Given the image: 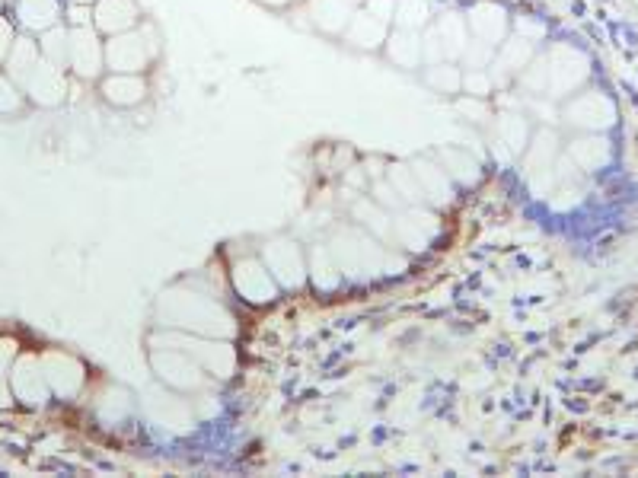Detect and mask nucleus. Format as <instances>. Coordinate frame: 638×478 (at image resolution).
Segmentation results:
<instances>
[{
    "instance_id": "nucleus-33",
    "label": "nucleus",
    "mask_w": 638,
    "mask_h": 478,
    "mask_svg": "<svg viewBox=\"0 0 638 478\" xmlns=\"http://www.w3.org/2000/svg\"><path fill=\"white\" fill-rule=\"evenodd\" d=\"M364 10L367 13H374V16H380V20H386L393 26V10H396V0H367L364 4Z\"/></svg>"
},
{
    "instance_id": "nucleus-18",
    "label": "nucleus",
    "mask_w": 638,
    "mask_h": 478,
    "mask_svg": "<svg viewBox=\"0 0 638 478\" xmlns=\"http://www.w3.org/2000/svg\"><path fill=\"white\" fill-rule=\"evenodd\" d=\"M42 61V48L39 42H32V39H16L7 51V67H10V74L13 80H29V74L36 71V64Z\"/></svg>"
},
{
    "instance_id": "nucleus-34",
    "label": "nucleus",
    "mask_w": 638,
    "mask_h": 478,
    "mask_svg": "<svg viewBox=\"0 0 638 478\" xmlns=\"http://www.w3.org/2000/svg\"><path fill=\"white\" fill-rule=\"evenodd\" d=\"M377 201L380 204H386V208H399V195H393V189H390V185H377Z\"/></svg>"
},
{
    "instance_id": "nucleus-11",
    "label": "nucleus",
    "mask_w": 638,
    "mask_h": 478,
    "mask_svg": "<svg viewBox=\"0 0 638 478\" xmlns=\"http://www.w3.org/2000/svg\"><path fill=\"white\" fill-rule=\"evenodd\" d=\"M93 26L106 36H119L138 26V4L134 0H96Z\"/></svg>"
},
{
    "instance_id": "nucleus-22",
    "label": "nucleus",
    "mask_w": 638,
    "mask_h": 478,
    "mask_svg": "<svg viewBox=\"0 0 638 478\" xmlns=\"http://www.w3.org/2000/svg\"><path fill=\"white\" fill-rule=\"evenodd\" d=\"M498 144H505L511 153L527 150V122L524 115H498Z\"/></svg>"
},
{
    "instance_id": "nucleus-21",
    "label": "nucleus",
    "mask_w": 638,
    "mask_h": 478,
    "mask_svg": "<svg viewBox=\"0 0 638 478\" xmlns=\"http://www.w3.org/2000/svg\"><path fill=\"white\" fill-rule=\"evenodd\" d=\"M393 26L422 32L425 26H431V10H428V4H425V0H396Z\"/></svg>"
},
{
    "instance_id": "nucleus-17",
    "label": "nucleus",
    "mask_w": 638,
    "mask_h": 478,
    "mask_svg": "<svg viewBox=\"0 0 638 478\" xmlns=\"http://www.w3.org/2000/svg\"><path fill=\"white\" fill-rule=\"evenodd\" d=\"M412 173H415L418 189H422V198H434V201H447L450 198V176H447V169L434 166L428 160H418Z\"/></svg>"
},
{
    "instance_id": "nucleus-32",
    "label": "nucleus",
    "mask_w": 638,
    "mask_h": 478,
    "mask_svg": "<svg viewBox=\"0 0 638 478\" xmlns=\"http://www.w3.org/2000/svg\"><path fill=\"white\" fill-rule=\"evenodd\" d=\"M23 106V93L10 77H0V112H16Z\"/></svg>"
},
{
    "instance_id": "nucleus-4",
    "label": "nucleus",
    "mask_w": 638,
    "mask_h": 478,
    "mask_svg": "<svg viewBox=\"0 0 638 478\" xmlns=\"http://www.w3.org/2000/svg\"><path fill=\"white\" fill-rule=\"evenodd\" d=\"M106 64V45H99L93 26H74L67 36V67L83 80H93Z\"/></svg>"
},
{
    "instance_id": "nucleus-29",
    "label": "nucleus",
    "mask_w": 638,
    "mask_h": 478,
    "mask_svg": "<svg viewBox=\"0 0 638 478\" xmlns=\"http://www.w3.org/2000/svg\"><path fill=\"white\" fill-rule=\"evenodd\" d=\"M457 112L466 118V122H476V125H485L492 118V109H489V102L479 99V96H466L457 102Z\"/></svg>"
},
{
    "instance_id": "nucleus-10",
    "label": "nucleus",
    "mask_w": 638,
    "mask_h": 478,
    "mask_svg": "<svg viewBox=\"0 0 638 478\" xmlns=\"http://www.w3.org/2000/svg\"><path fill=\"white\" fill-rule=\"evenodd\" d=\"M565 118L578 128H607L613 125V102L600 93H581L568 102Z\"/></svg>"
},
{
    "instance_id": "nucleus-24",
    "label": "nucleus",
    "mask_w": 638,
    "mask_h": 478,
    "mask_svg": "<svg viewBox=\"0 0 638 478\" xmlns=\"http://www.w3.org/2000/svg\"><path fill=\"white\" fill-rule=\"evenodd\" d=\"M67 36H71V32L61 29V26L45 29V36H42V42H39L42 58L55 61V64H67Z\"/></svg>"
},
{
    "instance_id": "nucleus-8",
    "label": "nucleus",
    "mask_w": 638,
    "mask_h": 478,
    "mask_svg": "<svg viewBox=\"0 0 638 478\" xmlns=\"http://www.w3.org/2000/svg\"><path fill=\"white\" fill-rule=\"evenodd\" d=\"M386 36H390V23L380 20V16L367 13V10H355L351 13V20L342 32V39L351 48H361V51H377L383 48Z\"/></svg>"
},
{
    "instance_id": "nucleus-14",
    "label": "nucleus",
    "mask_w": 638,
    "mask_h": 478,
    "mask_svg": "<svg viewBox=\"0 0 638 478\" xmlns=\"http://www.w3.org/2000/svg\"><path fill=\"white\" fill-rule=\"evenodd\" d=\"M103 96L106 102H112V106H138V102H144L147 96V83L141 74H109L103 80Z\"/></svg>"
},
{
    "instance_id": "nucleus-35",
    "label": "nucleus",
    "mask_w": 638,
    "mask_h": 478,
    "mask_svg": "<svg viewBox=\"0 0 638 478\" xmlns=\"http://www.w3.org/2000/svg\"><path fill=\"white\" fill-rule=\"evenodd\" d=\"M10 45H13V36H10V26H7L4 20H0V58H4V55H7V51H10Z\"/></svg>"
},
{
    "instance_id": "nucleus-15",
    "label": "nucleus",
    "mask_w": 638,
    "mask_h": 478,
    "mask_svg": "<svg viewBox=\"0 0 638 478\" xmlns=\"http://www.w3.org/2000/svg\"><path fill=\"white\" fill-rule=\"evenodd\" d=\"M307 10H310L313 26L329 32V36H339V32H345L351 13H355V7H351L348 0H310Z\"/></svg>"
},
{
    "instance_id": "nucleus-3",
    "label": "nucleus",
    "mask_w": 638,
    "mask_h": 478,
    "mask_svg": "<svg viewBox=\"0 0 638 478\" xmlns=\"http://www.w3.org/2000/svg\"><path fill=\"white\" fill-rule=\"evenodd\" d=\"M546 74H549L546 96H565L587 80V58L572 45H552L546 55Z\"/></svg>"
},
{
    "instance_id": "nucleus-37",
    "label": "nucleus",
    "mask_w": 638,
    "mask_h": 478,
    "mask_svg": "<svg viewBox=\"0 0 638 478\" xmlns=\"http://www.w3.org/2000/svg\"><path fill=\"white\" fill-rule=\"evenodd\" d=\"M348 4H351V7H358V4H367V0H348Z\"/></svg>"
},
{
    "instance_id": "nucleus-19",
    "label": "nucleus",
    "mask_w": 638,
    "mask_h": 478,
    "mask_svg": "<svg viewBox=\"0 0 638 478\" xmlns=\"http://www.w3.org/2000/svg\"><path fill=\"white\" fill-rule=\"evenodd\" d=\"M425 83L441 96H457L463 90V71L453 61H438V64H428L425 71Z\"/></svg>"
},
{
    "instance_id": "nucleus-6",
    "label": "nucleus",
    "mask_w": 638,
    "mask_h": 478,
    "mask_svg": "<svg viewBox=\"0 0 638 478\" xmlns=\"http://www.w3.org/2000/svg\"><path fill=\"white\" fill-rule=\"evenodd\" d=\"M233 284L249 303H268L278 297V281L259 259H243L233 265Z\"/></svg>"
},
{
    "instance_id": "nucleus-7",
    "label": "nucleus",
    "mask_w": 638,
    "mask_h": 478,
    "mask_svg": "<svg viewBox=\"0 0 638 478\" xmlns=\"http://www.w3.org/2000/svg\"><path fill=\"white\" fill-rule=\"evenodd\" d=\"M466 26H469V36L489 42L495 48L508 39V13L498 4H489V0H482V4H476L473 10H469Z\"/></svg>"
},
{
    "instance_id": "nucleus-36",
    "label": "nucleus",
    "mask_w": 638,
    "mask_h": 478,
    "mask_svg": "<svg viewBox=\"0 0 638 478\" xmlns=\"http://www.w3.org/2000/svg\"><path fill=\"white\" fill-rule=\"evenodd\" d=\"M259 4H265V7H288L291 0H259Z\"/></svg>"
},
{
    "instance_id": "nucleus-20",
    "label": "nucleus",
    "mask_w": 638,
    "mask_h": 478,
    "mask_svg": "<svg viewBox=\"0 0 638 478\" xmlns=\"http://www.w3.org/2000/svg\"><path fill=\"white\" fill-rule=\"evenodd\" d=\"M20 16L29 29H52L58 23V0H20Z\"/></svg>"
},
{
    "instance_id": "nucleus-5",
    "label": "nucleus",
    "mask_w": 638,
    "mask_h": 478,
    "mask_svg": "<svg viewBox=\"0 0 638 478\" xmlns=\"http://www.w3.org/2000/svg\"><path fill=\"white\" fill-rule=\"evenodd\" d=\"M262 262L272 271V278L281 287H300L304 284V255L291 243V239H275L262 249Z\"/></svg>"
},
{
    "instance_id": "nucleus-27",
    "label": "nucleus",
    "mask_w": 638,
    "mask_h": 478,
    "mask_svg": "<svg viewBox=\"0 0 638 478\" xmlns=\"http://www.w3.org/2000/svg\"><path fill=\"white\" fill-rule=\"evenodd\" d=\"M463 90H466V96L489 99V96H492V90H495L492 71H466V74H463Z\"/></svg>"
},
{
    "instance_id": "nucleus-26",
    "label": "nucleus",
    "mask_w": 638,
    "mask_h": 478,
    "mask_svg": "<svg viewBox=\"0 0 638 478\" xmlns=\"http://www.w3.org/2000/svg\"><path fill=\"white\" fill-rule=\"evenodd\" d=\"M355 217H361L367 227H374V233H380V236H393L396 233V227L390 224V217H386L377 204H371V201H358V208H355Z\"/></svg>"
},
{
    "instance_id": "nucleus-28",
    "label": "nucleus",
    "mask_w": 638,
    "mask_h": 478,
    "mask_svg": "<svg viewBox=\"0 0 638 478\" xmlns=\"http://www.w3.org/2000/svg\"><path fill=\"white\" fill-rule=\"evenodd\" d=\"M444 166L450 169V176H457L460 182H473L476 179V163L460 150H447L444 153Z\"/></svg>"
},
{
    "instance_id": "nucleus-12",
    "label": "nucleus",
    "mask_w": 638,
    "mask_h": 478,
    "mask_svg": "<svg viewBox=\"0 0 638 478\" xmlns=\"http://www.w3.org/2000/svg\"><path fill=\"white\" fill-rule=\"evenodd\" d=\"M26 87H29L32 99H39L42 106H55V102H61V99H64V90H67L61 64L42 58V61L36 64V71L29 74Z\"/></svg>"
},
{
    "instance_id": "nucleus-23",
    "label": "nucleus",
    "mask_w": 638,
    "mask_h": 478,
    "mask_svg": "<svg viewBox=\"0 0 638 478\" xmlns=\"http://www.w3.org/2000/svg\"><path fill=\"white\" fill-rule=\"evenodd\" d=\"M552 153H556V134H552V131H540V134H536V141L527 144V150H524L527 169H530L533 176L543 173V169H549Z\"/></svg>"
},
{
    "instance_id": "nucleus-13",
    "label": "nucleus",
    "mask_w": 638,
    "mask_h": 478,
    "mask_svg": "<svg viewBox=\"0 0 638 478\" xmlns=\"http://www.w3.org/2000/svg\"><path fill=\"white\" fill-rule=\"evenodd\" d=\"M386 48V58H390L396 67L402 71H415V67H422V32L415 29H390V36L383 42Z\"/></svg>"
},
{
    "instance_id": "nucleus-9",
    "label": "nucleus",
    "mask_w": 638,
    "mask_h": 478,
    "mask_svg": "<svg viewBox=\"0 0 638 478\" xmlns=\"http://www.w3.org/2000/svg\"><path fill=\"white\" fill-rule=\"evenodd\" d=\"M533 61V42L524 36H514L505 39L495 48V61H492V80L495 83H505L511 77L524 74V67Z\"/></svg>"
},
{
    "instance_id": "nucleus-16",
    "label": "nucleus",
    "mask_w": 638,
    "mask_h": 478,
    "mask_svg": "<svg viewBox=\"0 0 638 478\" xmlns=\"http://www.w3.org/2000/svg\"><path fill=\"white\" fill-rule=\"evenodd\" d=\"M431 29H434V36H438V42L444 48V58L447 61H460L463 58V48L469 42V26H466L463 16L444 13V16H438V23H434Z\"/></svg>"
},
{
    "instance_id": "nucleus-25",
    "label": "nucleus",
    "mask_w": 638,
    "mask_h": 478,
    "mask_svg": "<svg viewBox=\"0 0 638 478\" xmlns=\"http://www.w3.org/2000/svg\"><path fill=\"white\" fill-rule=\"evenodd\" d=\"M492 61H495V45L469 36V42L463 48V64L469 71H485V67H492Z\"/></svg>"
},
{
    "instance_id": "nucleus-1",
    "label": "nucleus",
    "mask_w": 638,
    "mask_h": 478,
    "mask_svg": "<svg viewBox=\"0 0 638 478\" xmlns=\"http://www.w3.org/2000/svg\"><path fill=\"white\" fill-rule=\"evenodd\" d=\"M160 51L157 32L150 26L128 29L119 36H109L106 42V67L112 74H141Z\"/></svg>"
},
{
    "instance_id": "nucleus-2",
    "label": "nucleus",
    "mask_w": 638,
    "mask_h": 478,
    "mask_svg": "<svg viewBox=\"0 0 638 478\" xmlns=\"http://www.w3.org/2000/svg\"><path fill=\"white\" fill-rule=\"evenodd\" d=\"M163 303H170V310H166V326H182V329H198V332H233L230 326V316L221 313V306L208 303V297H198V294H170Z\"/></svg>"
},
{
    "instance_id": "nucleus-30",
    "label": "nucleus",
    "mask_w": 638,
    "mask_h": 478,
    "mask_svg": "<svg viewBox=\"0 0 638 478\" xmlns=\"http://www.w3.org/2000/svg\"><path fill=\"white\" fill-rule=\"evenodd\" d=\"M390 182H393V189H396V195H402L406 201H422V189H418V182H415V173L412 169H393V176H390Z\"/></svg>"
},
{
    "instance_id": "nucleus-31",
    "label": "nucleus",
    "mask_w": 638,
    "mask_h": 478,
    "mask_svg": "<svg viewBox=\"0 0 638 478\" xmlns=\"http://www.w3.org/2000/svg\"><path fill=\"white\" fill-rule=\"evenodd\" d=\"M319 255H323V265H319V259L313 255V281L319 284V287H335L339 284V275H335V271H339V265H335V259H332V252L329 249H319Z\"/></svg>"
}]
</instances>
